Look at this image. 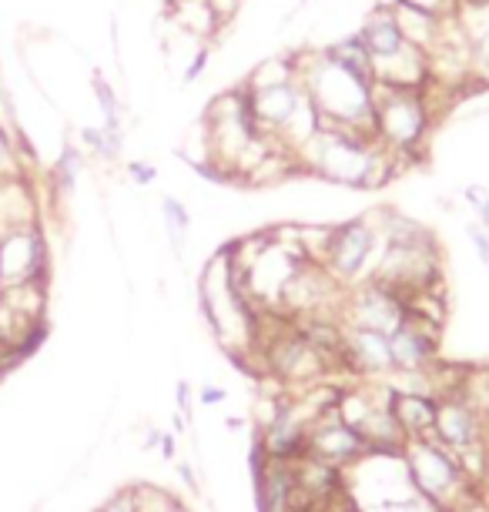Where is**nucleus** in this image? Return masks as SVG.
<instances>
[{
    "label": "nucleus",
    "instance_id": "f257e3e1",
    "mask_svg": "<svg viewBox=\"0 0 489 512\" xmlns=\"http://www.w3.org/2000/svg\"><path fill=\"white\" fill-rule=\"evenodd\" d=\"M295 57V77L309 94L312 108L319 111V128H342L372 134V77H362L349 67L335 64L329 51H299Z\"/></svg>",
    "mask_w": 489,
    "mask_h": 512
},
{
    "label": "nucleus",
    "instance_id": "f03ea898",
    "mask_svg": "<svg viewBox=\"0 0 489 512\" xmlns=\"http://www.w3.org/2000/svg\"><path fill=\"white\" fill-rule=\"evenodd\" d=\"M295 164L305 175H315L322 181L342 188H382L396 175V158L362 131H342V128H319L315 138L295 154Z\"/></svg>",
    "mask_w": 489,
    "mask_h": 512
},
{
    "label": "nucleus",
    "instance_id": "7ed1b4c3",
    "mask_svg": "<svg viewBox=\"0 0 489 512\" xmlns=\"http://www.w3.org/2000/svg\"><path fill=\"white\" fill-rule=\"evenodd\" d=\"M198 305L208 328L218 338V345L232 355L235 362H252L258 335H262L265 312L235 285L232 268H228L225 251L201 268L198 275Z\"/></svg>",
    "mask_w": 489,
    "mask_h": 512
},
{
    "label": "nucleus",
    "instance_id": "20e7f679",
    "mask_svg": "<svg viewBox=\"0 0 489 512\" xmlns=\"http://www.w3.org/2000/svg\"><path fill=\"white\" fill-rule=\"evenodd\" d=\"M436 118L439 114L429 104L426 91L376 84V94H372V138L396 158L399 168L426 151Z\"/></svg>",
    "mask_w": 489,
    "mask_h": 512
},
{
    "label": "nucleus",
    "instance_id": "39448f33",
    "mask_svg": "<svg viewBox=\"0 0 489 512\" xmlns=\"http://www.w3.org/2000/svg\"><path fill=\"white\" fill-rule=\"evenodd\" d=\"M409 482L419 499L439 512H453L469 499H479V479L436 439H409L402 446Z\"/></svg>",
    "mask_w": 489,
    "mask_h": 512
},
{
    "label": "nucleus",
    "instance_id": "423d86ee",
    "mask_svg": "<svg viewBox=\"0 0 489 512\" xmlns=\"http://www.w3.org/2000/svg\"><path fill=\"white\" fill-rule=\"evenodd\" d=\"M433 439L453 452L463 466L473 472L476 479L486 476L489 469V432L479 412L476 399L459 379L453 389L439 395V412H436V429Z\"/></svg>",
    "mask_w": 489,
    "mask_h": 512
},
{
    "label": "nucleus",
    "instance_id": "0eeeda50",
    "mask_svg": "<svg viewBox=\"0 0 489 512\" xmlns=\"http://www.w3.org/2000/svg\"><path fill=\"white\" fill-rule=\"evenodd\" d=\"M379 255H382L379 215H362V218L339 221V225H329V238H325L319 265L342 288H352L376 275Z\"/></svg>",
    "mask_w": 489,
    "mask_h": 512
},
{
    "label": "nucleus",
    "instance_id": "6e6552de",
    "mask_svg": "<svg viewBox=\"0 0 489 512\" xmlns=\"http://www.w3.org/2000/svg\"><path fill=\"white\" fill-rule=\"evenodd\" d=\"M339 318H342V325L392 335L409 318V302H406V295L396 292L392 285L379 282V278H366V282L345 288Z\"/></svg>",
    "mask_w": 489,
    "mask_h": 512
},
{
    "label": "nucleus",
    "instance_id": "1a4fd4ad",
    "mask_svg": "<svg viewBox=\"0 0 489 512\" xmlns=\"http://www.w3.org/2000/svg\"><path fill=\"white\" fill-rule=\"evenodd\" d=\"M238 91H242L245 108L252 114L258 134H262L265 141H272L275 148L285 128L292 124V118L302 111V104L309 101L299 77H295V81H282V84H242Z\"/></svg>",
    "mask_w": 489,
    "mask_h": 512
},
{
    "label": "nucleus",
    "instance_id": "9d476101",
    "mask_svg": "<svg viewBox=\"0 0 489 512\" xmlns=\"http://www.w3.org/2000/svg\"><path fill=\"white\" fill-rule=\"evenodd\" d=\"M305 456L322 462L329 469H339V472H349L362 456H369V446L366 439L352 429L349 422L342 419L339 412L325 409L312 419L309 425V446H305Z\"/></svg>",
    "mask_w": 489,
    "mask_h": 512
},
{
    "label": "nucleus",
    "instance_id": "9b49d317",
    "mask_svg": "<svg viewBox=\"0 0 489 512\" xmlns=\"http://www.w3.org/2000/svg\"><path fill=\"white\" fill-rule=\"evenodd\" d=\"M339 372L349 375L352 382H389L396 375L389 335L345 325L342 349H339Z\"/></svg>",
    "mask_w": 489,
    "mask_h": 512
},
{
    "label": "nucleus",
    "instance_id": "f8f14e48",
    "mask_svg": "<svg viewBox=\"0 0 489 512\" xmlns=\"http://www.w3.org/2000/svg\"><path fill=\"white\" fill-rule=\"evenodd\" d=\"M44 238L34 225L0 235V292L4 288L37 285L44 278Z\"/></svg>",
    "mask_w": 489,
    "mask_h": 512
},
{
    "label": "nucleus",
    "instance_id": "ddd939ff",
    "mask_svg": "<svg viewBox=\"0 0 489 512\" xmlns=\"http://www.w3.org/2000/svg\"><path fill=\"white\" fill-rule=\"evenodd\" d=\"M439 338H443V328L426 322V318L409 315L406 322L389 335L396 375H416V372L436 369L439 365ZM396 375H392V379H396Z\"/></svg>",
    "mask_w": 489,
    "mask_h": 512
},
{
    "label": "nucleus",
    "instance_id": "4468645a",
    "mask_svg": "<svg viewBox=\"0 0 489 512\" xmlns=\"http://www.w3.org/2000/svg\"><path fill=\"white\" fill-rule=\"evenodd\" d=\"M389 412L402 429V436H406V442L409 439H433L439 395L402 389V385L389 382Z\"/></svg>",
    "mask_w": 489,
    "mask_h": 512
},
{
    "label": "nucleus",
    "instance_id": "2eb2a0df",
    "mask_svg": "<svg viewBox=\"0 0 489 512\" xmlns=\"http://www.w3.org/2000/svg\"><path fill=\"white\" fill-rule=\"evenodd\" d=\"M356 37L362 41V47L369 51L372 61H382V57L396 54L406 47V37L399 34V24H396V14H392L389 4H379L362 17Z\"/></svg>",
    "mask_w": 489,
    "mask_h": 512
},
{
    "label": "nucleus",
    "instance_id": "dca6fc26",
    "mask_svg": "<svg viewBox=\"0 0 489 512\" xmlns=\"http://www.w3.org/2000/svg\"><path fill=\"white\" fill-rule=\"evenodd\" d=\"M392 14H396V24H399V34L406 37V44H412L416 51H436V44L443 41L446 34V24L453 21H443V17H433L426 11H416V7H406V4H396V0H389Z\"/></svg>",
    "mask_w": 489,
    "mask_h": 512
},
{
    "label": "nucleus",
    "instance_id": "f3484780",
    "mask_svg": "<svg viewBox=\"0 0 489 512\" xmlns=\"http://www.w3.org/2000/svg\"><path fill=\"white\" fill-rule=\"evenodd\" d=\"M168 14H171V24L198 44H208L222 31V24H218L208 0H168Z\"/></svg>",
    "mask_w": 489,
    "mask_h": 512
},
{
    "label": "nucleus",
    "instance_id": "a211bd4d",
    "mask_svg": "<svg viewBox=\"0 0 489 512\" xmlns=\"http://www.w3.org/2000/svg\"><path fill=\"white\" fill-rule=\"evenodd\" d=\"M459 24L469 37V51H473V71L476 84H489V4L483 7H463Z\"/></svg>",
    "mask_w": 489,
    "mask_h": 512
},
{
    "label": "nucleus",
    "instance_id": "6ab92c4d",
    "mask_svg": "<svg viewBox=\"0 0 489 512\" xmlns=\"http://www.w3.org/2000/svg\"><path fill=\"white\" fill-rule=\"evenodd\" d=\"M329 57L335 64H342V67H349V71H356L362 77H372V57L369 51L362 47V41L356 34H349V37H339V41H332L329 47Z\"/></svg>",
    "mask_w": 489,
    "mask_h": 512
},
{
    "label": "nucleus",
    "instance_id": "aec40b11",
    "mask_svg": "<svg viewBox=\"0 0 489 512\" xmlns=\"http://www.w3.org/2000/svg\"><path fill=\"white\" fill-rule=\"evenodd\" d=\"M161 215H165V231H168L171 248L181 255V251H185V238L191 231V211L181 205L178 198L165 195V198H161Z\"/></svg>",
    "mask_w": 489,
    "mask_h": 512
},
{
    "label": "nucleus",
    "instance_id": "412c9836",
    "mask_svg": "<svg viewBox=\"0 0 489 512\" xmlns=\"http://www.w3.org/2000/svg\"><path fill=\"white\" fill-rule=\"evenodd\" d=\"M131 492H134L138 512H191L185 499L171 496V492L161 486H131Z\"/></svg>",
    "mask_w": 489,
    "mask_h": 512
},
{
    "label": "nucleus",
    "instance_id": "4be33fe9",
    "mask_svg": "<svg viewBox=\"0 0 489 512\" xmlns=\"http://www.w3.org/2000/svg\"><path fill=\"white\" fill-rule=\"evenodd\" d=\"M463 385L469 389V395L476 399L479 412H483L486 432H489V372H476V375H463Z\"/></svg>",
    "mask_w": 489,
    "mask_h": 512
},
{
    "label": "nucleus",
    "instance_id": "5701e85b",
    "mask_svg": "<svg viewBox=\"0 0 489 512\" xmlns=\"http://www.w3.org/2000/svg\"><path fill=\"white\" fill-rule=\"evenodd\" d=\"M396 4L416 7V11H426V14H433V17H443V21H449V17L459 14V0H396Z\"/></svg>",
    "mask_w": 489,
    "mask_h": 512
},
{
    "label": "nucleus",
    "instance_id": "b1692460",
    "mask_svg": "<svg viewBox=\"0 0 489 512\" xmlns=\"http://www.w3.org/2000/svg\"><path fill=\"white\" fill-rule=\"evenodd\" d=\"M81 154L74 151V148H67L64 151V158H61V164H57V181H61V188L64 191H71L74 188V181H78V175H81Z\"/></svg>",
    "mask_w": 489,
    "mask_h": 512
},
{
    "label": "nucleus",
    "instance_id": "393cba45",
    "mask_svg": "<svg viewBox=\"0 0 489 512\" xmlns=\"http://www.w3.org/2000/svg\"><path fill=\"white\" fill-rule=\"evenodd\" d=\"M463 198H466V205L476 211L479 225H486V228H489V191H486V188H479V185H469V188L463 191Z\"/></svg>",
    "mask_w": 489,
    "mask_h": 512
},
{
    "label": "nucleus",
    "instance_id": "a878e982",
    "mask_svg": "<svg viewBox=\"0 0 489 512\" xmlns=\"http://www.w3.org/2000/svg\"><path fill=\"white\" fill-rule=\"evenodd\" d=\"M359 512H439V509L429 506L426 499L412 496L406 502H392V506H376V509H359Z\"/></svg>",
    "mask_w": 489,
    "mask_h": 512
},
{
    "label": "nucleus",
    "instance_id": "bb28decb",
    "mask_svg": "<svg viewBox=\"0 0 489 512\" xmlns=\"http://www.w3.org/2000/svg\"><path fill=\"white\" fill-rule=\"evenodd\" d=\"M466 235H469V241H473L479 262L489 265V228H486V225H479V221H473V225L466 228Z\"/></svg>",
    "mask_w": 489,
    "mask_h": 512
},
{
    "label": "nucleus",
    "instance_id": "cd10ccee",
    "mask_svg": "<svg viewBox=\"0 0 489 512\" xmlns=\"http://www.w3.org/2000/svg\"><path fill=\"white\" fill-rule=\"evenodd\" d=\"M94 512H138V506H134V492H131V486L128 489H121L118 496H111L104 506H98Z\"/></svg>",
    "mask_w": 489,
    "mask_h": 512
},
{
    "label": "nucleus",
    "instance_id": "c85d7f7f",
    "mask_svg": "<svg viewBox=\"0 0 489 512\" xmlns=\"http://www.w3.org/2000/svg\"><path fill=\"white\" fill-rule=\"evenodd\" d=\"M14 175V151H11V141L4 138V131H0V181Z\"/></svg>",
    "mask_w": 489,
    "mask_h": 512
},
{
    "label": "nucleus",
    "instance_id": "c756f323",
    "mask_svg": "<svg viewBox=\"0 0 489 512\" xmlns=\"http://www.w3.org/2000/svg\"><path fill=\"white\" fill-rule=\"evenodd\" d=\"M128 175L134 178V185H151V181L158 178V171L151 168V164H145V161H134L128 168Z\"/></svg>",
    "mask_w": 489,
    "mask_h": 512
},
{
    "label": "nucleus",
    "instance_id": "7c9ffc66",
    "mask_svg": "<svg viewBox=\"0 0 489 512\" xmlns=\"http://www.w3.org/2000/svg\"><path fill=\"white\" fill-rule=\"evenodd\" d=\"M228 399V392L222 389V385H201L198 389V402L201 405H222Z\"/></svg>",
    "mask_w": 489,
    "mask_h": 512
},
{
    "label": "nucleus",
    "instance_id": "2f4dec72",
    "mask_svg": "<svg viewBox=\"0 0 489 512\" xmlns=\"http://www.w3.org/2000/svg\"><path fill=\"white\" fill-rule=\"evenodd\" d=\"M158 446H161V459H168V462H171V459L178 456V452H175V449H178V446H175V436H168V432H161V442H158Z\"/></svg>",
    "mask_w": 489,
    "mask_h": 512
},
{
    "label": "nucleus",
    "instance_id": "473e14b6",
    "mask_svg": "<svg viewBox=\"0 0 489 512\" xmlns=\"http://www.w3.org/2000/svg\"><path fill=\"white\" fill-rule=\"evenodd\" d=\"M178 409L181 412H191V385L188 382H178Z\"/></svg>",
    "mask_w": 489,
    "mask_h": 512
}]
</instances>
